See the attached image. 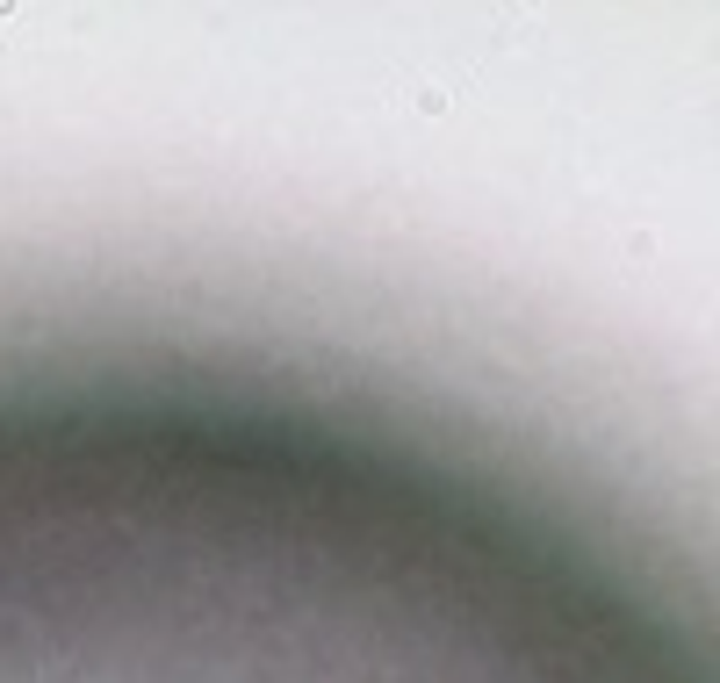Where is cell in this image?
I'll use <instances>...</instances> for the list:
<instances>
[{
  "instance_id": "obj_1",
  "label": "cell",
  "mask_w": 720,
  "mask_h": 683,
  "mask_svg": "<svg viewBox=\"0 0 720 683\" xmlns=\"http://www.w3.org/2000/svg\"><path fill=\"white\" fill-rule=\"evenodd\" d=\"M0 683H720V612L411 410L0 367Z\"/></svg>"
}]
</instances>
